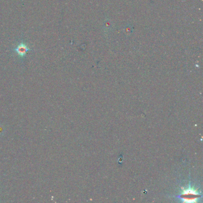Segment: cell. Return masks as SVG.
I'll list each match as a JSON object with an SVG mask.
<instances>
[{
    "label": "cell",
    "mask_w": 203,
    "mask_h": 203,
    "mask_svg": "<svg viewBox=\"0 0 203 203\" xmlns=\"http://www.w3.org/2000/svg\"><path fill=\"white\" fill-rule=\"evenodd\" d=\"M17 50H18V53L19 54H24L25 52H26V51H27V49L25 47V46L24 45H22V46H20L18 48H17Z\"/></svg>",
    "instance_id": "cell-1"
}]
</instances>
